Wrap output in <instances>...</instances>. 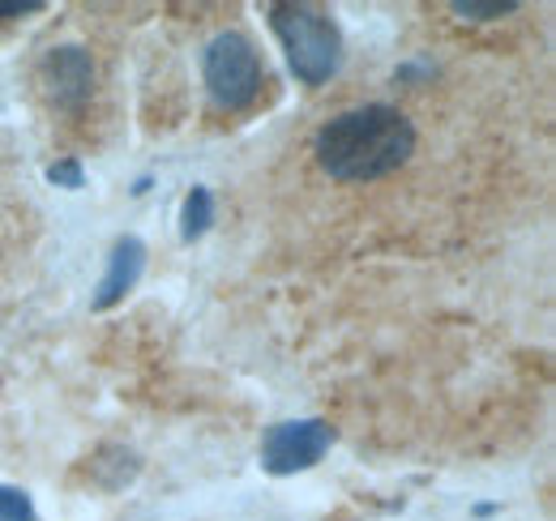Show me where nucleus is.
<instances>
[{
  "instance_id": "1",
  "label": "nucleus",
  "mask_w": 556,
  "mask_h": 521,
  "mask_svg": "<svg viewBox=\"0 0 556 521\" xmlns=\"http://www.w3.org/2000/svg\"><path fill=\"white\" fill-rule=\"evenodd\" d=\"M416 125L394 103H359L326 120L313 137V158L334 185H372L394 176L416 154Z\"/></svg>"
},
{
  "instance_id": "2",
  "label": "nucleus",
  "mask_w": 556,
  "mask_h": 521,
  "mask_svg": "<svg viewBox=\"0 0 556 521\" xmlns=\"http://www.w3.org/2000/svg\"><path fill=\"white\" fill-rule=\"evenodd\" d=\"M262 13H266L278 48L287 56V68H291V77L300 86L317 90V86H326L343 68V30H339V22L321 4L275 0Z\"/></svg>"
},
{
  "instance_id": "3",
  "label": "nucleus",
  "mask_w": 556,
  "mask_h": 521,
  "mask_svg": "<svg viewBox=\"0 0 556 521\" xmlns=\"http://www.w3.org/2000/svg\"><path fill=\"white\" fill-rule=\"evenodd\" d=\"M202 81H206L210 99L223 112H244L257 103L266 65L257 56V48L240 35V30H223L214 35L202 52Z\"/></svg>"
},
{
  "instance_id": "4",
  "label": "nucleus",
  "mask_w": 556,
  "mask_h": 521,
  "mask_svg": "<svg viewBox=\"0 0 556 521\" xmlns=\"http://www.w3.org/2000/svg\"><path fill=\"white\" fill-rule=\"evenodd\" d=\"M330 445H334V428L326 419H287V423H275L262 436V470L275 474V479L313 470L321 457L330 454Z\"/></svg>"
},
{
  "instance_id": "5",
  "label": "nucleus",
  "mask_w": 556,
  "mask_h": 521,
  "mask_svg": "<svg viewBox=\"0 0 556 521\" xmlns=\"http://www.w3.org/2000/svg\"><path fill=\"white\" fill-rule=\"evenodd\" d=\"M39 81L61 112H81L94 94V56L81 43H61L43 56Z\"/></svg>"
},
{
  "instance_id": "6",
  "label": "nucleus",
  "mask_w": 556,
  "mask_h": 521,
  "mask_svg": "<svg viewBox=\"0 0 556 521\" xmlns=\"http://www.w3.org/2000/svg\"><path fill=\"white\" fill-rule=\"evenodd\" d=\"M146 240L138 236H121L116 244H112V253H108V269H103V278H99V287H94V300H90V308L94 313H112L116 304H125V295L134 291L141 282V274H146Z\"/></svg>"
},
{
  "instance_id": "7",
  "label": "nucleus",
  "mask_w": 556,
  "mask_h": 521,
  "mask_svg": "<svg viewBox=\"0 0 556 521\" xmlns=\"http://www.w3.org/2000/svg\"><path fill=\"white\" fill-rule=\"evenodd\" d=\"M141 474V457L125 445H103L99 454L90 457V479L103 487V492H121L129 487Z\"/></svg>"
},
{
  "instance_id": "8",
  "label": "nucleus",
  "mask_w": 556,
  "mask_h": 521,
  "mask_svg": "<svg viewBox=\"0 0 556 521\" xmlns=\"http://www.w3.org/2000/svg\"><path fill=\"white\" fill-rule=\"evenodd\" d=\"M210 223H214V193H210L206 185H193L185 193V205H180V240L198 244L210 231Z\"/></svg>"
},
{
  "instance_id": "9",
  "label": "nucleus",
  "mask_w": 556,
  "mask_h": 521,
  "mask_svg": "<svg viewBox=\"0 0 556 521\" xmlns=\"http://www.w3.org/2000/svg\"><path fill=\"white\" fill-rule=\"evenodd\" d=\"M522 4L518 0H454L450 13L458 22H501V17H514Z\"/></svg>"
},
{
  "instance_id": "10",
  "label": "nucleus",
  "mask_w": 556,
  "mask_h": 521,
  "mask_svg": "<svg viewBox=\"0 0 556 521\" xmlns=\"http://www.w3.org/2000/svg\"><path fill=\"white\" fill-rule=\"evenodd\" d=\"M0 521H39L35 500H30V492H26V487L0 483Z\"/></svg>"
},
{
  "instance_id": "11",
  "label": "nucleus",
  "mask_w": 556,
  "mask_h": 521,
  "mask_svg": "<svg viewBox=\"0 0 556 521\" xmlns=\"http://www.w3.org/2000/svg\"><path fill=\"white\" fill-rule=\"evenodd\" d=\"M48 180L56 185V189H86V167L77 163V158H56V163H48Z\"/></svg>"
},
{
  "instance_id": "12",
  "label": "nucleus",
  "mask_w": 556,
  "mask_h": 521,
  "mask_svg": "<svg viewBox=\"0 0 556 521\" xmlns=\"http://www.w3.org/2000/svg\"><path fill=\"white\" fill-rule=\"evenodd\" d=\"M432 77H437V65H432V61H424V56L403 61V65L394 68V81H403V86H424V81H432Z\"/></svg>"
},
{
  "instance_id": "13",
  "label": "nucleus",
  "mask_w": 556,
  "mask_h": 521,
  "mask_svg": "<svg viewBox=\"0 0 556 521\" xmlns=\"http://www.w3.org/2000/svg\"><path fill=\"white\" fill-rule=\"evenodd\" d=\"M48 4L43 0H0V22H13V17H30V13H43Z\"/></svg>"
}]
</instances>
